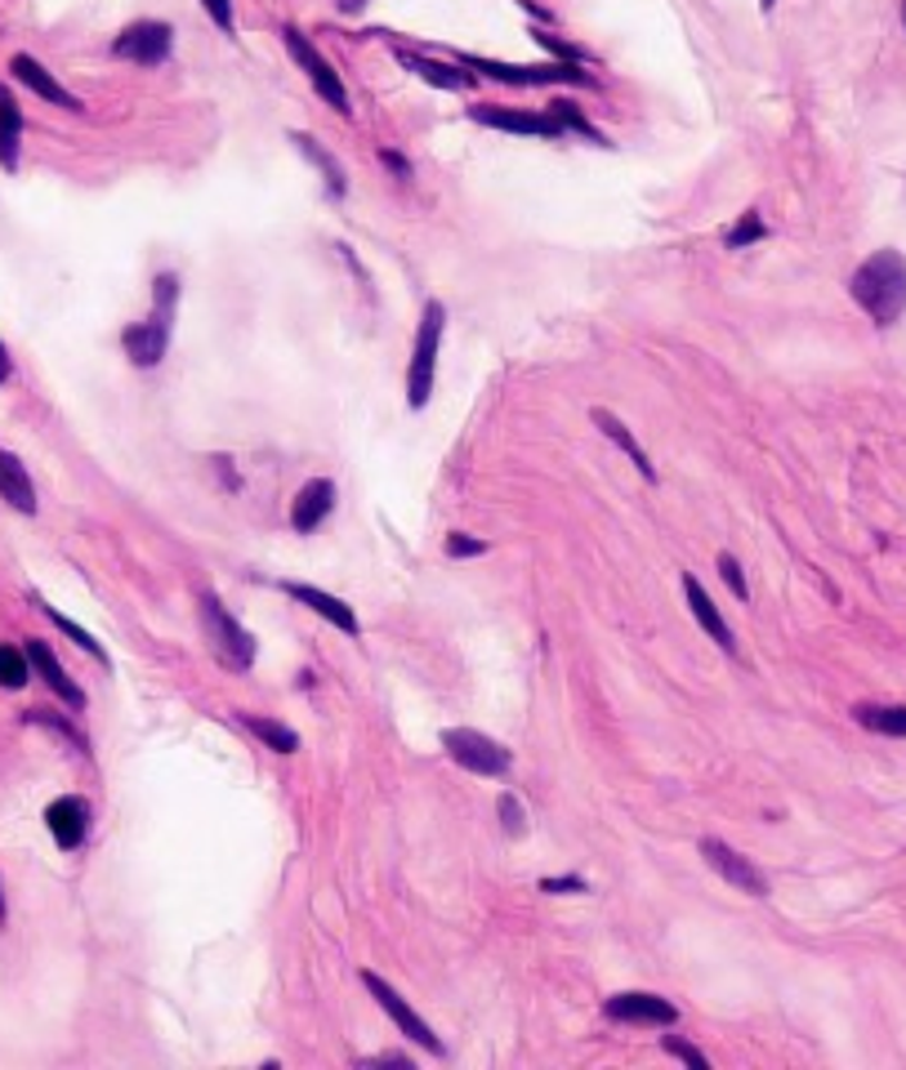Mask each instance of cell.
<instances>
[{"mask_svg": "<svg viewBox=\"0 0 906 1070\" xmlns=\"http://www.w3.org/2000/svg\"><path fill=\"white\" fill-rule=\"evenodd\" d=\"M603 1012H608L613 1021H626V1026H661V1030H670L679 1021V1008L670 999H661V994H648V990L613 994Z\"/></svg>", "mask_w": 906, "mask_h": 1070, "instance_id": "9", "label": "cell"}, {"mask_svg": "<svg viewBox=\"0 0 906 1070\" xmlns=\"http://www.w3.org/2000/svg\"><path fill=\"white\" fill-rule=\"evenodd\" d=\"M19 143H23V108L0 86V166L6 170H19Z\"/></svg>", "mask_w": 906, "mask_h": 1070, "instance_id": "20", "label": "cell"}, {"mask_svg": "<svg viewBox=\"0 0 906 1070\" xmlns=\"http://www.w3.org/2000/svg\"><path fill=\"white\" fill-rule=\"evenodd\" d=\"M175 299H179V281H175V277H157V281H152V317L139 321V326H130V330L121 334V343H126V352H130L135 367L148 371V367H157L161 357H166Z\"/></svg>", "mask_w": 906, "mask_h": 1070, "instance_id": "2", "label": "cell"}, {"mask_svg": "<svg viewBox=\"0 0 906 1070\" xmlns=\"http://www.w3.org/2000/svg\"><path fill=\"white\" fill-rule=\"evenodd\" d=\"M442 326H447V308L438 299L425 303L420 326H416V348H411V371H407V402L411 411L429 407L434 393V367H438V343H442Z\"/></svg>", "mask_w": 906, "mask_h": 1070, "instance_id": "3", "label": "cell"}, {"mask_svg": "<svg viewBox=\"0 0 906 1070\" xmlns=\"http://www.w3.org/2000/svg\"><path fill=\"white\" fill-rule=\"evenodd\" d=\"M500 817H505V830H509V834H518V830H522V808H518V799H514V794H505V799H500Z\"/></svg>", "mask_w": 906, "mask_h": 1070, "instance_id": "33", "label": "cell"}, {"mask_svg": "<svg viewBox=\"0 0 906 1070\" xmlns=\"http://www.w3.org/2000/svg\"><path fill=\"white\" fill-rule=\"evenodd\" d=\"M684 598H688V607H693L697 624H701V629H706V633H710V638H715V642H719V647L733 656V651H737V638H733V629L724 624L719 607L710 602V593L701 589V580H697V576H684Z\"/></svg>", "mask_w": 906, "mask_h": 1070, "instance_id": "16", "label": "cell"}, {"mask_svg": "<svg viewBox=\"0 0 906 1070\" xmlns=\"http://www.w3.org/2000/svg\"><path fill=\"white\" fill-rule=\"evenodd\" d=\"M768 237V228H764V219H759V210H750V214H741V223H733L728 228V250H746V246H755V241H764Z\"/></svg>", "mask_w": 906, "mask_h": 1070, "instance_id": "27", "label": "cell"}, {"mask_svg": "<svg viewBox=\"0 0 906 1070\" xmlns=\"http://www.w3.org/2000/svg\"><path fill=\"white\" fill-rule=\"evenodd\" d=\"M661 1048H666L670 1057H679V1061H688L693 1070H706V1066H710V1061H706V1052H697L693 1043H684V1039H675V1034H666V1039H661Z\"/></svg>", "mask_w": 906, "mask_h": 1070, "instance_id": "30", "label": "cell"}, {"mask_svg": "<svg viewBox=\"0 0 906 1070\" xmlns=\"http://www.w3.org/2000/svg\"><path fill=\"white\" fill-rule=\"evenodd\" d=\"M201 624H206L210 651H215L228 669H250V664H255V638L228 616V607L219 602V593H201Z\"/></svg>", "mask_w": 906, "mask_h": 1070, "instance_id": "4", "label": "cell"}, {"mask_svg": "<svg viewBox=\"0 0 906 1070\" xmlns=\"http://www.w3.org/2000/svg\"><path fill=\"white\" fill-rule=\"evenodd\" d=\"M398 63H407L416 77H425V81L438 86V90H469V86H474L469 72H460V68H451V63H434V59L411 54V50H398Z\"/></svg>", "mask_w": 906, "mask_h": 1070, "instance_id": "21", "label": "cell"}, {"mask_svg": "<svg viewBox=\"0 0 906 1070\" xmlns=\"http://www.w3.org/2000/svg\"><path fill=\"white\" fill-rule=\"evenodd\" d=\"M380 161H385V166H389V170H394L398 179H411V166H407V161H402L398 152H389V148H380Z\"/></svg>", "mask_w": 906, "mask_h": 1070, "instance_id": "35", "label": "cell"}, {"mask_svg": "<svg viewBox=\"0 0 906 1070\" xmlns=\"http://www.w3.org/2000/svg\"><path fill=\"white\" fill-rule=\"evenodd\" d=\"M331 509H336V482L318 478V482H309L305 491L295 496V504H290V527H295L299 536H309V531H318V527L327 522Z\"/></svg>", "mask_w": 906, "mask_h": 1070, "instance_id": "13", "label": "cell"}, {"mask_svg": "<svg viewBox=\"0 0 906 1070\" xmlns=\"http://www.w3.org/2000/svg\"><path fill=\"white\" fill-rule=\"evenodd\" d=\"M295 143H299V152H305L322 174H327V188H331V197H345V170H340V161L318 143V139H309V134H290Z\"/></svg>", "mask_w": 906, "mask_h": 1070, "instance_id": "24", "label": "cell"}, {"mask_svg": "<svg viewBox=\"0 0 906 1070\" xmlns=\"http://www.w3.org/2000/svg\"><path fill=\"white\" fill-rule=\"evenodd\" d=\"M28 678H32V660H28V651L0 647V687H23Z\"/></svg>", "mask_w": 906, "mask_h": 1070, "instance_id": "26", "label": "cell"}, {"mask_svg": "<svg viewBox=\"0 0 906 1070\" xmlns=\"http://www.w3.org/2000/svg\"><path fill=\"white\" fill-rule=\"evenodd\" d=\"M286 593L295 598V602H305L309 611H318L322 620H331L340 633H349V638H358V616L340 602V598H331V593H322V589H313V584H286Z\"/></svg>", "mask_w": 906, "mask_h": 1070, "instance_id": "17", "label": "cell"}, {"mask_svg": "<svg viewBox=\"0 0 906 1070\" xmlns=\"http://www.w3.org/2000/svg\"><path fill=\"white\" fill-rule=\"evenodd\" d=\"M549 117L558 121V130H562V134L571 130V134H580V139H589V143H608V139H603V134H598V130H594V126L580 117V108H576V103H549Z\"/></svg>", "mask_w": 906, "mask_h": 1070, "instance_id": "25", "label": "cell"}, {"mask_svg": "<svg viewBox=\"0 0 906 1070\" xmlns=\"http://www.w3.org/2000/svg\"><path fill=\"white\" fill-rule=\"evenodd\" d=\"M469 117L478 126H491V130H505V134H545V139H562L558 121L549 112H518V108H491V103H474Z\"/></svg>", "mask_w": 906, "mask_h": 1070, "instance_id": "11", "label": "cell"}, {"mask_svg": "<svg viewBox=\"0 0 906 1070\" xmlns=\"http://www.w3.org/2000/svg\"><path fill=\"white\" fill-rule=\"evenodd\" d=\"M719 576H724V584L746 602L750 598V589H746V576H741V562L733 558V553H719Z\"/></svg>", "mask_w": 906, "mask_h": 1070, "instance_id": "29", "label": "cell"}, {"mask_svg": "<svg viewBox=\"0 0 906 1070\" xmlns=\"http://www.w3.org/2000/svg\"><path fill=\"white\" fill-rule=\"evenodd\" d=\"M41 611H46V616H50V620H54V624H59V629H63V633H68V638L81 647V651H90V656H99V664H108V651H103V647H99V642H94V638H90V633H86L77 620H68V616H63V611H54V607H41Z\"/></svg>", "mask_w": 906, "mask_h": 1070, "instance_id": "28", "label": "cell"}, {"mask_svg": "<svg viewBox=\"0 0 906 1070\" xmlns=\"http://www.w3.org/2000/svg\"><path fill=\"white\" fill-rule=\"evenodd\" d=\"M362 1066H411V1057H402V1052H380V1057H367Z\"/></svg>", "mask_w": 906, "mask_h": 1070, "instance_id": "36", "label": "cell"}, {"mask_svg": "<svg viewBox=\"0 0 906 1070\" xmlns=\"http://www.w3.org/2000/svg\"><path fill=\"white\" fill-rule=\"evenodd\" d=\"M0 914H6V897H0Z\"/></svg>", "mask_w": 906, "mask_h": 1070, "instance_id": "39", "label": "cell"}, {"mask_svg": "<svg viewBox=\"0 0 906 1070\" xmlns=\"http://www.w3.org/2000/svg\"><path fill=\"white\" fill-rule=\"evenodd\" d=\"M701 857H706V866L724 879V883H733V888H741L746 897H768V879L741 857V852H733L724 839H701V848H697Z\"/></svg>", "mask_w": 906, "mask_h": 1070, "instance_id": "10", "label": "cell"}, {"mask_svg": "<svg viewBox=\"0 0 906 1070\" xmlns=\"http://www.w3.org/2000/svg\"><path fill=\"white\" fill-rule=\"evenodd\" d=\"M46 826H50L54 843H59L63 852H72V848H81L86 834H90V803L77 799V794H63V799H54V803L46 808Z\"/></svg>", "mask_w": 906, "mask_h": 1070, "instance_id": "12", "label": "cell"}, {"mask_svg": "<svg viewBox=\"0 0 906 1070\" xmlns=\"http://www.w3.org/2000/svg\"><path fill=\"white\" fill-rule=\"evenodd\" d=\"M362 986L371 990V999H376V1003H380V1008L394 1017V1026H398L407 1039H416V1043H420V1048H429L434 1057H442V1052H447V1048H442V1039L429 1030V1021H425V1017H420V1012H416V1008H411V1003H407V999H402V994H398V990H394V986H389L380 972H362Z\"/></svg>", "mask_w": 906, "mask_h": 1070, "instance_id": "7", "label": "cell"}, {"mask_svg": "<svg viewBox=\"0 0 906 1070\" xmlns=\"http://www.w3.org/2000/svg\"><path fill=\"white\" fill-rule=\"evenodd\" d=\"M773 6H777V0H759V10H764V14H768V10H773Z\"/></svg>", "mask_w": 906, "mask_h": 1070, "instance_id": "38", "label": "cell"}, {"mask_svg": "<svg viewBox=\"0 0 906 1070\" xmlns=\"http://www.w3.org/2000/svg\"><path fill=\"white\" fill-rule=\"evenodd\" d=\"M241 723H246L268 750H277V754H295V750H299V737H295L286 723H272V719H263V713H241Z\"/></svg>", "mask_w": 906, "mask_h": 1070, "instance_id": "23", "label": "cell"}, {"mask_svg": "<svg viewBox=\"0 0 906 1070\" xmlns=\"http://www.w3.org/2000/svg\"><path fill=\"white\" fill-rule=\"evenodd\" d=\"M902 19H906V10H902Z\"/></svg>", "mask_w": 906, "mask_h": 1070, "instance_id": "40", "label": "cell"}, {"mask_svg": "<svg viewBox=\"0 0 906 1070\" xmlns=\"http://www.w3.org/2000/svg\"><path fill=\"white\" fill-rule=\"evenodd\" d=\"M540 892H585V879H540Z\"/></svg>", "mask_w": 906, "mask_h": 1070, "instance_id": "34", "label": "cell"}, {"mask_svg": "<svg viewBox=\"0 0 906 1070\" xmlns=\"http://www.w3.org/2000/svg\"><path fill=\"white\" fill-rule=\"evenodd\" d=\"M447 553L451 558H478V553H487V540H474V536L456 531V536H447Z\"/></svg>", "mask_w": 906, "mask_h": 1070, "instance_id": "31", "label": "cell"}, {"mask_svg": "<svg viewBox=\"0 0 906 1070\" xmlns=\"http://www.w3.org/2000/svg\"><path fill=\"white\" fill-rule=\"evenodd\" d=\"M170 50H175V32H170V23H157V19L130 23V28L112 41V54H117V59H126V63H143V68L166 63Z\"/></svg>", "mask_w": 906, "mask_h": 1070, "instance_id": "8", "label": "cell"}, {"mask_svg": "<svg viewBox=\"0 0 906 1070\" xmlns=\"http://www.w3.org/2000/svg\"><path fill=\"white\" fill-rule=\"evenodd\" d=\"M10 72H14V81H23V86H28L32 94H41L46 103H54V108H68V112H81V99H77V94H68V90H63V86H59V81H54V77H50V72H46V68L32 59V54H14V59H10Z\"/></svg>", "mask_w": 906, "mask_h": 1070, "instance_id": "14", "label": "cell"}, {"mask_svg": "<svg viewBox=\"0 0 906 1070\" xmlns=\"http://www.w3.org/2000/svg\"><path fill=\"white\" fill-rule=\"evenodd\" d=\"M442 750L451 754V763H460V768L474 772V777H505V772H509V750L496 746V741L482 737V732L447 728V732H442Z\"/></svg>", "mask_w": 906, "mask_h": 1070, "instance_id": "5", "label": "cell"}, {"mask_svg": "<svg viewBox=\"0 0 906 1070\" xmlns=\"http://www.w3.org/2000/svg\"><path fill=\"white\" fill-rule=\"evenodd\" d=\"M0 500L19 513H37V487L28 478V469L19 464V456L0 451Z\"/></svg>", "mask_w": 906, "mask_h": 1070, "instance_id": "18", "label": "cell"}, {"mask_svg": "<svg viewBox=\"0 0 906 1070\" xmlns=\"http://www.w3.org/2000/svg\"><path fill=\"white\" fill-rule=\"evenodd\" d=\"M281 41H286V50H290V59L305 68V77L313 81V90L336 108V112H345L349 117V90H345V81H340V72L313 50V41L309 37H299L295 28H281Z\"/></svg>", "mask_w": 906, "mask_h": 1070, "instance_id": "6", "label": "cell"}, {"mask_svg": "<svg viewBox=\"0 0 906 1070\" xmlns=\"http://www.w3.org/2000/svg\"><path fill=\"white\" fill-rule=\"evenodd\" d=\"M853 719L875 737H906V704H857Z\"/></svg>", "mask_w": 906, "mask_h": 1070, "instance_id": "22", "label": "cell"}, {"mask_svg": "<svg viewBox=\"0 0 906 1070\" xmlns=\"http://www.w3.org/2000/svg\"><path fill=\"white\" fill-rule=\"evenodd\" d=\"M589 420L598 424V433H603V438H613V442H617V447H621V451L630 456V464H635V469H639V473H644L648 482H657V469H653V460H648V451H644V447H639V442L630 438V429H626V424H621V420H617L613 411H603V407H594V411H589Z\"/></svg>", "mask_w": 906, "mask_h": 1070, "instance_id": "19", "label": "cell"}, {"mask_svg": "<svg viewBox=\"0 0 906 1070\" xmlns=\"http://www.w3.org/2000/svg\"><path fill=\"white\" fill-rule=\"evenodd\" d=\"M6 380H10V348L0 343V384H6Z\"/></svg>", "mask_w": 906, "mask_h": 1070, "instance_id": "37", "label": "cell"}, {"mask_svg": "<svg viewBox=\"0 0 906 1070\" xmlns=\"http://www.w3.org/2000/svg\"><path fill=\"white\" fill-rule=\"evenodd\" d=\"M201 10H206L223 32H232V0H201Z\"/></svg>", "mask_w": 906, "mask_h": 1070, "instance_id": "32", "label": "cell"}, {"mask_svg": "<svg viewBox=\"0 0 906 1070\" xmlns=\"http://www.w3.org/2000/svg\"><path fill=\"white\" fill-rule=\"evenodd\" d=\"M848 290L875 326H893L906 312V259L897 250H875L848 277Z\"/></svg>", "mask_w": 906, "mask_h": 1070, "instance_id": "1", "label": "cell"}, {"mask_svg": "<svg viewBox=\"0 0 906 1070\" xmlns=\"http://www.w3.org/2000/svg\"><path fill=\"white\" fill-rule=\"evenodd\" d=\"M28 660H32V669H37V673L50 682V691H54V696H63L72 709H86V691H81V687L68 678V669L54 660V651H50L41 638H28Z\"/></svg>", "mask_w": 906, "mask_h": 1070, "instance_id": "15", "label": "cell"}]
</instances>
